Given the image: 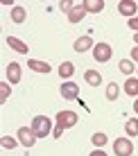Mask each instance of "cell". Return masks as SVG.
<instances>
[{"instance_id": "cell-5", "label": "cell", "mask_w": 138, "mask_h": 156, "mask_svg": "<svg viewBox=\"0 0 138 156\" xmlns=\"http://www.w3.org/2000/svg\"><path fill=\"white\" fill-rule=\"evenodd\" d=\"M113 152H115V156H131V152H134V145H131L129 138H115Z\"/></svg>"}, {"instance_id": "cell-16", "label": "cell", "mask_w": 138, "mask_h": 156, "mask_svg": "<svg viewBox=\"0 0 138 156\" xmlns=\"http://www.w3.org/2000/svg\"><path fill=\"white\" fill-rule=\"evenodd\" d=\"M84 16H86V9H84V5H75V9L68 14V20H70V23H79Z\"/></svg>"}, {"instance_id": "cell-25", "label": "cell", "mask_w": 138, "mask_h": 156, "mask_svg": "<svg viewBox=\"0 0 138 156\" xmlns=\"http://www.w3.org/2000/svg\"><path fill=\"white\" fill-rule=\"evenodd\" d=\"M129 27L138 34V18H136V16H134V18H129Z\"/></svg>"}, {"instance_id": "cell-11", "label": "cell", "mask_w": 138, "mask_h": 156, "mask_svg": "<svg viewBox=\"0 0 138 156\" xmlns=\"http://www.w3.org/2000/svg\"><path fill=\"white\" fill-rule=\"evenodd\" d=\"M73 48H75V52H79V55H82V52L91 50V48H95V45H93V39H91V36H79Z\"/></svg>"}, {"instance_id": "cell-24", "label": "cell", "mask_w": 138, "mask_h": 156, "mask_svg": "<svg viewBox=\"0 0 138 156\" xmlns=\"http://www.w3.org/2000/svg\"><path fill=\"white\" fill-rule=\"evenodd\" d=\"M59 9H61V12H66V16H68L73 9H75V2H70V0H61V2H59Z\"/></svg>"}, {"instance_id": "cell-15", "label": "cell", "mask_w": 138, "mask_h": 156, "mask_svg": "<svg viewBox=\"0 0 138 156\" xmlns=\"http://www.w3.org/2000/svg\"><path fill=\"white\" fill-rule=\"evenodd\" d=\"M122 90H125L127 95H131V98H138V79L136 77H129L125 82V88Z\"/></svg>"}, {"instance_id": "cell-7", "label": "cell", "mask_w": 138, "mask_h": 156, "mask_svg": "<svg viewBox=\"0 0 138 156\" xmlns=\"http://www.w3.org/2000/svg\"><path fill=\"white\" fill-rule=\"evenodd\" d=\"M59 90H61V98L63 100H75L77 95H79V84H75V82H63Z\"/></svg>"}, {"instance_id": "cell-19", "label": "cell", "mask_w": 138, "mask_h": 156, "mask_svg": "<svg viewBox=\"0 0 138 156\" xmlns=\"http://www.w3.org/2000/svg\"><path fill=\"white\" fill-rule=\"evenodd\" d=\"M118 95H120V88H118V84H107V100L109 102H115L118 100Z\"/></svg>"}, {"instance_id": "cell-17", "label": "cell", "mask_w": 138, "mask_h": 156, "mask_svg": "<svg viewBox=\"0 0 138 156\" xmlns=\"http://www.w3.org/2000/svg\"><path fill=\"white\" fill-rule=\"evenodd\" d=\"M25 18H27V12H25L23 7H14V9H12V20H14L16 25H20Z\"/></svg>"}, {"instance_id": "cell-8", "label": "cell", "mask_w": 138, "mask_h": 156, "mask_svg": "<svg viewBox=\"0 0 138 156\" xmlns=\"http://www.w3.org/2000/svg\"><path fill=\"white\" fill-rule=\"evenodd\" d=\"M27 68H30V70H34V73H43V75H48L52 70L48 61H39V59H27Z\"/></svg>"}, {"instance_id": "cell-22", "label": "cell", "mask_w": 138, "mask_h": 156, "mask_svg": "<svg viewBox=\"0 0 138 156\" xmlns=\"http://www.w3.org/2000/svg\"><path fill=\"white\" fill-rule=\"evenodd\" d=\"M9 93H12L9 84H0V104H5V102L9 100Z\"/></svg>"}, {"instance_id": "cell-9", "label": "cell", "mask_w": 138, "mask_h": 156, "mask_svg": "<svg viewBox=\"0 0 138 156\" xmlns=\"http://www.w3.org/2000/svg\"><path fill=\"white\" fill-rule=\"evenodd\" d=\"M7 45L12 48V50H16L18 55H27V43H23L20 39H16V36H7Z\"/></svg>"}, {"instance_id": "cell-12", "label": "cell", "mask_w": 138, "mask_h": 156, "mask_svg": "<svg viewBox=\"0 0 138 156\" xmlns=\"http://www.w3.org/2000/svg\"><path fill=\"white\" fill-rule=\"evenodd\" d=\"M84 9H86V14H100L104 9V2L102 0H84Z\"/></svg>"}, {"instance_id": "cell-2", "label": "cell", "mask_w": 138, "mask_h": 156, "mask_svg": "<svg viewBox=\"0 0 138 156\" xmlns=\"http://www.w3.org/2000/svg\"><path fill=\"white\" fill-rule=\"evenodd\" d=\"M32 129H34L36 138H48L52 131V120L48 115H34L32 118Z\"/></svg>"}, {"instance_id": "cell-21", "label": "cell", "mask_w": 138, "mask_h": 156, "mask_svg": "<svg viewBox=\"0 0 138 156\" xmlns=\"http://www.w3.org/2000/svg\"><path fill=\"white\" fill-rule=\"evenodd\" d=\"M0 145H2L5 149H14L16 145H18V140L12 138V136H2V138H0Z\"/></svg>"}, {"instance_id": "cell-3", "label": "cell", "mask_w": 138, "mask_h": 156, "mask_svg": "<svg viewBox=\"0 0 138 156\" xmlns=\"http://www.w3.org/2000/svg\"><path fill=\"white\" fill-rule=\"evenodd\" d=\"M111 57H113V48H111L109 43H97V45L93 48V59H95L97 63L109 61Z\"/></svg>"}, {"instance_id": "cell-20", "label": "cell", "mask_w": 138, "mask_h": 156, "mask_svg": "<svg viewBox=\"0 0 138 156\" xmlns=\"http://www.w3.org/2000/svg\"><path fill=\"white\" fill-rule=\"evenodd\" d=\"M118 66H120V70H122L125 75H131V73L136 70V66H134V61H131V59H122Z\"/></svg>"}, {"instance_id": "cell-1", "label": "cell", "mask_w": 138, "mask_h": 156, "mask_svg": "<svg viewBox=\"0 0 138 156\" xmlns=\"http://www.w3.org/2000/svg\"><path fill=\"white\" fill-rule=\"evenodd\" d=\"M77 120H79V115L75 113V111H59V113H57V127H55V133H52V136L61 138V133L66 131V129L75 127Z\"/></svg>"}, {"instance_id": "cell-26", "label": "cell", "mask_w": 138, "mask_h": 156, "mask_svg": "<svg viewBox=\"0 0 138 156\" xmlns=\"http://www.w3.org/2000/svg\"><path fill=\"white\" fill-rule=\"evenodd\" d=\"M131 61H138V45L131 48Z\"/></svg>"}, {"instance_id": "cell-27", "label": "cell", "mask_w": 138, "mask_h": 156, "mask_svg": "<svg viewBox=\"0 0 138 156\" xmlns=\"http://www.w3.org/2000/svg\"><path fill=\"white\" fill-rule=\"evenodd\" d=\"M88 156H107V154H104V152H102V149H100V147H97V149H93V152H91V154H88Z\"/></svg>"}, {"instance_id": "cell-10", "label": "cell", "mask_w": 138, "mask_h": 156, "mask_svg": "<svg viewBox=\"0 0 138 156\" xmlns=\"http://www.w3.org/2000/svg\"><path fill=\"white\" fill-rule=\"evenodd\" d=\"M118 12L127 16V18H134V14H136V2L134 0H122V2L118 5Z\"/></svg>"}, {"instance_id": "cell-29", "label": "cell", "mask_w": 138, "mask_h": 156, "mask_svg": "<svg viewBox=\"0 0 138 156\" xmlns=\"http://www.w3.org/2000/svg\"><path fill=\"white\" fill-rule=\"evenodd\" d=\"M134 43H136V45H138V34H134Z\"/></svg>"}, {"instance_id": "cell-23", "label": "cell", "mask_w": 138, "mask_h": 156, "mask_svg": "<svg viewBox=\"0 0 138 156\" xmlns=\"http://www.w3.org/2000/svg\"><path fill=\"white\" fill-rule=\"evenodd\" d=\"M93 145L102 149L104 145H107V136H104V133H95V136H93Z\"/></svg>"}, {"instance_id": "cell-13", "label": "cell", "mask_w": 138, "mask_h": 156, "mask_svg": "<svg viewBox=\"0 0 138 156\" xmlns=\"http://www.w3.org/2000/svg\"><path fill=\"white\" fill-rule=\"evenodd\" d=\"M84 82H86L88 86H100L102 84V75H100L97 70H86L84 73Z\"/></svg>"}, {"instance_id": "cell-4", "label": "cell", "mask_w": 138, "mask_h": 156, "mask_svg": "<svg viewBox=\"0 0 138 156\" xmlns=\"http://www.w3.org/2000/svg\"><path fill=\"white\" fill-rule=\"evenodd\" d=\"M16 136H18V143L23 145V147H34L36 145V133H34L32 127H20Z\"/></svg>"}, {"instance_id": "cell-18", "label": "cell", "mask_w": 138, "mask_h": 156, "mask_svg": "<svg viewBox=\"0 0 138 156\" xmlns=\"http://www.w3.org/2000/svg\"><path fill=\"white\" fill-rule=\"evenodd\" d=\"M125 131H127V136H129V138H136L138 136V120H136V118L125 122Z\"/></svg>"}, {"instance_id": "cell-6", "label": "cell", "mask_w": 138, "mask_h": 156, "mask_svg": "<svg viewBox=\"0 0 138 156\" xmlns=\"http://www.w3.org/2000/svg\"><path fill=\"white\" fill-rule=\"evenodd\" d=\"M20 77H23V68H20V63L18 61H9V66H7V79H9V84H18Z\"/></svg>"}, {"instance_id": "cell-28", "label": "cell", "mask_w": 138, "mask_h": 156, "mask_svg": "<svg viewBox=\"0 0 138 156\" xmlns=\"http://www.w3.org/2000/svg\"><path fill=\"white\" fill-rule=\"evenodd\" d=\"M134 111H136V115H138V98H136V102H134Z\"/></svg>"}, {"instance_id": "cell-14", "label": "cell", "mask_w": 138, "mask_h": 156, "mask_svg": "<svg viewBox=\"0 0 138 156\" xmlns=\"http://www.w3.org/2000/svg\"><path fill=\"white\" fill-rule=\"evenodd\" d=\"M59 75H61V79H70L73 75H75V63L73 61H63L59 66Z\"/></svg>"}]
</instances>
